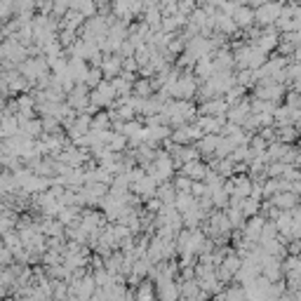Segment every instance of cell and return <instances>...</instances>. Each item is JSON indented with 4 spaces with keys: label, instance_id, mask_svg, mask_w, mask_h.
I'll return each mask as SVG.
<instances>
[{
    "label": "cell",
    "instance_id": "1",
    "mask_svg": "<svg viewBox=\"0 0 301 301\" xmlns=\"http://www.w3.org/2000/svg\"><path fill=\"white\" fill-rule=\"evenodd\" d=\"M282 0H268L264 5L254 8V22L261 24V26H273L275 19L280 17V10H282Z\"/></svg>",
    "mask_w": 301,
    "mask_h": 301
},
{
    "label": "cell",
    "instance_id": "6",
    "mask_svg": "<svg viewBox=\"0 0 301 301\" xmlns=\"http://www.w3.org/2000/svg\"><path fill=\"white\" fill-rule=\"evenodd\" d=\"M226 108H229V104H226V101L212 97V99H207V104L202 106V111H205L207 115H223V113H226Z\"/></svg>",
    "mask_w": 301,
    "mask_h": 301
},
{
    "label": "cell",
    "instance_id": "7",
    "mask_svg": "<svg viewBox=\"0 0 301 301\" xmlns=\"http://www.w3.org/2000/svg\"><path fill=\"white\" fill-rule=\"evenodd\" d=\"M275 205H278L280 209L296 207V195L289 193V191H280V193H275Z\"/></svg>",
    "mask_w": 301,
    "mask_h": 301
},
{
    "label": "cell",
    "instance_id": "5",
    "mask_svg": "<svg viewBox=\"0 0 301 301\" xmlns=\"http://www.w3.org/2000/svg\"><path fill=\"white\" fill-rule=\"evenodd\" d=\"M214 29L221 33V36H231L236 29V24H233V19H231L229 15H221V12H216L214 15Z\"/></svg>",
    "mask_w": 301,
    "mask_h": 301
},
{
    "label": "cell",
    "instance_id": "2",
    "mask_svg": "<svg viewBox=\"0 0 301 301\" xmlns=\"http://www.w3.org/2000/svg\"><path fill=\"white\" fill-rule=\"evenodd\" d=\"M99 71L101 76H106V78H115V76H120L122 73V57L118 54V57H104L99 64Z\"/></svg>",
    "mask_w": 301,
    "mask_h": 301
},
{
    "label": "cell",
    "instance_id": "4",
    "mask_svg": "<svg viewBox=\"0 0 301 301\" xmlns=\"http://www.w3.org/2000/svg\"><path fill=\"white\" fill-rule=\"evenodd\" d=\"M205 174H207V167L202 165L200 160H188L184 163V177H188L191 181H202L205 179Z\"/></svg>",
    "mask_w": 301,
    "mask_h": 301
},
{
    "label": "cell",
    "instance_id": "3",
    "mask_svg": "<svg viewBox=\"0 0 301 301\" xmlns=\"http://www.w3.org/2000/svg\"><path fill=\"white\" fill-rule=\"evenodd\" d=\"M233 24H236V29H250L252 24H254V10L247 8V5H240V8L231 15Z\"/></svg>",
    "mask_w": 301,
    "mask_h": 301
}]
</instances>
